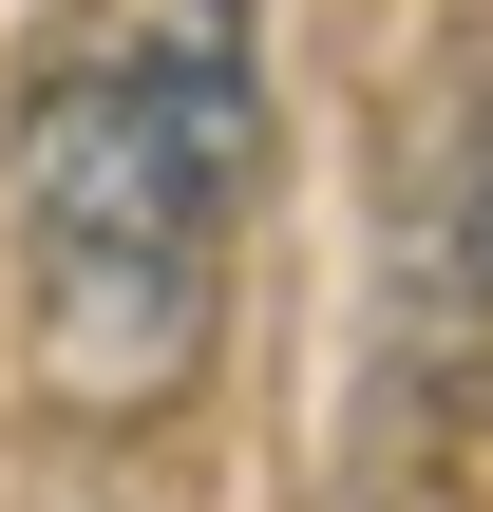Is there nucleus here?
<instances>
[{"mask_svg":"<svg viewBox=\"0 0 493 512\" xmlns=\"http://www.w3.org/2000/svg\"><path fill=\"white\" fill-rule=\"evenodd\" d=\"M266 171V38L247 0H114L19 76V304H38V399L133 437L209 380L228 228Z\"/></svg>","mask_w":493,"mask_h":512,"instance_id":"obj_1","label":"nucleus"}]
</instances>
